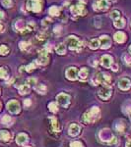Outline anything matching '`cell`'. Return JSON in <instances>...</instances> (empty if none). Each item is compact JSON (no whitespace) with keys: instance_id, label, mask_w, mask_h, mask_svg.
<instances>
[{"instance_id":"cell-1","label":"cell","mask_w":131,"mask_h":147,"mask_svg":"<svg viewBox=\"0 0 131 147\" xmlns=\"http://www.w3.org/2000/svg\"><path fill=\"white\" fill-rule=\"evenodd\" d=\"M100 109L98 107H93L89 112L85 113L82 117V121L84 123L88 124V123H92V122H95L100 118Z\"/></svg>"},{"instance_id":"cell-2","label":"cell","mask_w":131,"mask_h":147,"mask_svg":"<svg viewBox=\"0 0 131 147\" xmlns=\"http://www.w3.org/2000/svg\"><path fill=\"white\" fill-rule=\"evenodd\" d=\"M110 82H111V77H110L109 74H105V73L97 74L94 80H91V82H93L94 86H96L97 84H103V86H109Z\"/></svg>"},{"instance_id":"cell-3","label":"cell","mask_w":131,"mask_h":147,"mask_svg":"<svg viewBox=\"0 0 131 147\" xmlns=\"http://www.w3.org/2000/svg\"><path fill=\"white\" fill-rule=\"evenodd\" d=\"M66 43H67L68 47L70 48L71 50H76V51H78V52L82 49L83 44H84L83 41H81L78 37L73 36V35L69 36L67 39H66Z\"/></svg>"},{"instance_id":"cell-4","label":"cell","mask_w":131,"mask_h":147,"mask_svg":"<svg viewBox=\"0 0 131 147\" xmlns=\"http://www.w3.org/2000/svg\"><path fill=\"white\" fill-rule=\"evenodd\" d=\"M70 10L74 16H85L87 13L86 8H85V3H83L82 1H79L77 4L71 6Z\"/></svg>"},{"instance_id":"cell-5","label":"cell","mask_w":131,"mask_h":147,"mask_svg":"<svg viewBox=\"0 0 131 147\" xmlns=\"http://www.w3.org/2000/svg\"><path fill=\"white\" fill-rule=\"evenodd\" d=\"M41 5H43V0H28L27 1V9L34 13L41 12Z\"/></svg>"},{"instance_id":"cell-6","label":"cell","mask_w":131,"mask_h":147,"mask_svg":"<svg viewBox=\"0 0 131 147\" xmlns=\"http://www.w3.org/2000/svg\"><path fill=\"white\" fill-rule=\"evenodd\" d=\"M98 94L103 100H107L111 96V87L109 86H103L99 89Z\"/></svg>"},{"instance_id":"cell-7","label":"cell","mask_w":131,"mask_h":147,"mask_svg":"<svg viewBox=\"0 0 131 147\" xmlns=\"http://www.w3.org/2000/svg\"><path fill=\"white\" fill-rule=\"evenodd\" d=\"M110 3L109 0H98L94 3V9L96 11H105L109 8Z\"/></svg>"},{"instance_id":"cell-8","label":"cell","mask_w":131,"mask_h":147,"mask_svg":"<svg viewBox=\"0 0 131 147\" xmlns=\"http://www.w3.org/2000/svg\"><path fill=\"white\" fill-rule=\"evenodd\" d=\"M57 103H58L60 106L64 107V108H67L69 103H70V96L67 95L65 93H60L57 95Z\"/></svg>"},{"instance_id":"cell-9","label":"cell","mask_w":131,"mask_h":147,"mask_svg":"<svg viewBox=\"0 0 131 147\" xmlns=\"http://www.w3.org/2000/svg\"><path fill=\"white\" fill-rule=\"evenodd\" d=\"M48 52L47 50L45 49H41L40 51V57L38 58V60H36V63L38 64V65H41V66H45L47 65L48 63Z\"/></svg>"},{"instance_id":"cell-10","label":"cell","mask_w":131,"mask_h":147,"mask_svg":"<svg viewBox=\"0 0 131 147\" xmlns=\"http://www.w3.org/2000/svg\"><path fill=\"white\" fill-rule=\"evenodd\" d=\"M7 109L10 113L18 114L20 112V104L16 100H11L7 103Z\"/></svg>"},{"instance_id":"cell-11","label":"cell","mask_w":131,"mask_h":147,"mask_svg":"<svg viewBox=\"0 0 131 147\" xmlns=\"http://www.w3.org/2000/svg\"><path fill=\"white\" fill-rule=\"evenodd\" d=\"M99 41H100V46L102 49H107L111 45L110 38L107 35H102L100 37V39H99Z\"/></svg>"},{"instance_id":"cell-12","label":"cell","mask_w":131,"mask_h":147,"mask_svg":"<svg viewBox=\"0 0 131 147\" xmlns=\"http://www.w3.org/2000/svg\"><path fill=\"white\" fill-rule=\"evenodd\" d=\"M112 57L109 56V55H103V56L101 58V64H102L103 67L105 68H110L112 65Z\"/></svg>"},{"instance_id":"cell-13","label":"cell","mask_w":131,"mask_h":147,"mask_svg":"<svg viewBox=\"0 0 131 147\" xmlns=\"http://www.w3.org/2000/svg\"><path fill=\"white\" fill-rule=\"evenodd\" d=\"M118 86L121 90H128V89L131 87V82L130 80L126 79V78H123L118 82Z\"/></svg>"},{"instance_id":"cell-14","label":"cell","mask_w":131,"mask_h":147,"mask_svg":"<svg viewBox=\"0 0 131 147\" xmlns=\"http://www.w3.org/2000/svg\"><path fill=\"white\" fill-rule=\"evenodd\" d=\"M66 77L70 80H75L78 77V70L74 67L69 68L68 70L66 71Z\"/></svg>"},{"instance_id":"cell-15","label":"cell","mask_w":131,"mask_h":147,"mask_svg":"<svg viewBox=\"0 0 131 147\" xmlns=\"http://www.w3.org/2000/svg\"><path fill=\"white\" fill-rule=\"evenodd\" d=\"M80 126L77 125V124H72V125H70V127H69V134L71 135V136H76V135H78L80 134Z\"/></svg>"},{"instance_id":"cell-16","label":"cell","mask_w":131,"mask_h":147,"mask_svg":"<svg viewBox=\"0 0 131 147\" xmlns=\"http://www.w3.org/2000/svg\"><path fill=\"white\" fill-rule=\"evenodd\" d=\"M50 121H51V128L52 130L55 132H59L61 130V126L60 124L58 123V121L56 120V118H54V117H52V118H50Z\"/></svg>"},{"instance_id":"cell-17","label":"cell","mask_w":131,"mask_h":147,"mask_svg":"<svg viewBox=\"0 0 131 147\" xmlns=\"http://www.w3.org/2000/svg\"><path fill=\"white\" fill-rule=\"evenodd\" d=\"M28 141V135L25 134H19L16 137V142H17L19 145H23Z\"/></svg>"},{"instance_id":"cell-18","label":"cell","mask_w":131,"mask_h":147,"mask_svg":"<svg viewBox=\"0 0 131 147\" xmlns=\"http://www.w3.org/2000/svg\"><path fill=\"white\" fill-rule=\"evenodd\" d=\"M88 76H89V71L87 68H82L81 70L78 72V77H79L80 80H87Z\"/></svg>"},{"instance_id":"cell-19","label":"cell","mask_w":131,"mask_h":147,"mask_svg":"<svg viewBox=\"0 0 131 147\" xmlns=\"http://www.w3.org/2000/svg\"><path fill=\"white\" fill-rule=\"evenodd\" d=\"M125 34H124L122 31H118V33H116L114 34V40L116 41V42L118 43H122L125 41Z\"/></svg>"},{"instance_id":"cell-20","label":"cell","mask_w":131,"mask_h":147,"mask_svg":"<svg viewBox=\"0 0 131 147\" xmlns=\"http://www.w3.org/2000/svg\"><path fill=\"white\" fill-rule=\"evenodd\" d=\"M48 13H49V15L52 16V17H57V16H59V14H60V9L57 6H51L48 9Z\"/></svg>"},{"instance_id":"cell-21","label":"cell","mask_w":131,"mask_h":147,"mask_svg":"<svg viewBox=\"0 0 131 147\" xmlns=\"http://www.w3.org/2000/svg\"><path fill=\"white\" fill-rule=\"evenodd\" d=\"M19 47L23 52H27L31 49V43L28 41H22V42H20Z\"/></svg>"},{"instance_id":"cell-22","label":"cell","mask_w":131,"mask_h":147,"mask_svg":"<svg viewBox=\"0 0 131 147\" xmlns=\"http://www.w3.org/2000/svg\"><path fill=\"white\" fill-rule=\"evenodd\" d=\"M11 138V134L7 130H1L0 132V139L3 141H9Z\"/></svg>"},{"instance_id":"cell-23","label":"cell","mask_w":131,"mask_h":147,"mask_svg":"<svg viewBox=\"0 0 131 147\" xmlns=\"http://www.w3.org/2000/svg\"><path fill=\"white\" fill-rule=\"evenodd\" d=\"M113 26L117 27V29H122V27L125 26V20L123 19V18H119L118 20H115L113 23Z\"/></svg>"},{"instance_id":"cell-24","label":"cell","mask_w":131,"mask_h":147,"mask_svg":"<svg viewBox=\"0 0 131 147\" xmlns=\"http://www.w3.org/2000/svg\"><path fill=\"white\" fill-rule=\"evenodd\" d=\"M99 46H100V41H99V39H97V38H94V39H92L91 41H90L89 47L91 48V49H93V50L98 49Z\"/></svg>"},{"instance_id":"cell-25","label":"cell","mask_w":131,"mask_h":147,"mask_svg":"<svg viewBox=\"0 0 131 147\" xmlns=\"http://www.w3.org/2000/svg\"><path fill=\"white\" fill-rule=\"evenodd\" d=\"M55 50H56L57 54L59 55H64L66 52V46L63 44V43H60V44H58L56 46V48H55Z\"/></svg>"},{"instance_id":"cell-26","label":"cell","mask_w":131,"mask_h":147,"mask_svg":"<svg viewBox=\"0 0 131 147\" xmlns=\"http://www.w3.org/2000/svg\"><path fill=\"white\" fill-rule=\"evenodd\" d=\"M18 88H19V93L22 94V95H24V94H28L30 92V87L26 86V84H22V86H18Z\"/></svg>"},{"instance_id":"cell-27","label":"cell","mask_w":131,"mask_h":147,"mask_svg":"<svg viewBox=\"0 0 131 147\" xmlns=\"http://www.w3.org/2000/svg\"><path fill=\"white\" fill-rule=\"evenodd\" d=\"M36 40L38 41H45V39L47 38V33H45V31H40L38 34H36Z\"/></svg>"},{"instance_id":"cell-28","label":"cell","mask_w":131,"mask_h":147,"mask_svg":"<svg viewBox=\"0 0 131 147\" xmlns=\"http://www.w3.org/2000/svg\"><path fill=\"white\" fill-rule=\"evenodd\" d=\"M34 89H36L38 92H40L41 94H45V91H47V87H45V84H38V86L34 87Z\"/></svg>"},{"instance_id":"cell-29","label":"cell","mask_w":131,"mask_h":147,"mask_svg":"<svg viewBox=\"0 0 131 147\" xmlns=\"http://www.w3.org/2000/svg\"><path fill=\"white\" fill-rule=\"evenodd\" d=\"M24 27H25V24H24V22H23V21H17V22H16V24H15L16 31H21L23 29H24Z\"/></svg>"},{"instance_id":"cell-30","label":"cell","mask_w":131,"mask_h":147,"mask_svg":"<svg viewBox=\"0 0 131 147\" xmlns=\"http://www.w3.org/2000/svg\"><path fill=\"white\" fill-rule=\"evenodd\" d=\"M1 123L4 124V125H9V124L11 123V121H12V119H11L10 116H7V115H4L3 117L1 118Z\"/></svg>"},{"instance_id":"cell-31","label":"cell","mask_w":131,"mask_h":147,"mask_svg":"<svg viewBox=\"0 0 131 147\" xmlns=\"http://www.w3.org/2000/svg\"><path fill=\"white\" fill-rule=\"evenodd\" d=\"M9 53V48L6 46V45L2 44L1 46H0V55H3V56H5Z\"/></svg>"},{"instance_id":"cell-32","label":"cell","mask_w":131,"mask_h":147,"mask_svg":"<svg viewBox=\"0 0 131 147\" xmlns=\"http://www.w3.org/2000/svg\"><path fill=\"white\" fill-rule=\"evenodd\" d=\"M110 18H111L112 20H118L119 18H120V12L119 11H117V10H114V11H112L111 14H110Z\"/></svg>"},{"instance_id":"cell-33","label":"cell","mask_w":131,"mask_h":147,"mask_svg":"<svg viewBox=\"0 0 131 147\" xmlns=\"http://www.w3.org/2000/svg\"><path fill=\"white\" fill-rule=\"evenodd\" d=\"M8 78V72L5 68H0V79L6 80Z\"/></svg>"},{"instance_id":"cell-34","label":"cell","mask_w":131,"mask_h":147,"mask_svg":"<svg viewBox=\"0 0 131 147\" xmlns=\"http://www.w3.org/2000/svg\"><path fill=\"white\" fill-rule=\"evenodd\" d=\"M48 109H49V111L52 112V113H55V112H57V110H58L57 109L56 103H54V102H51L48 104Z\"/></svg>"},{"instance_id":"cell-35","label":"cell","mask_w":131,"mask_h":147,"mask_svg":"<svg viewBox=\"0 0 131 147\" xmlns=\"http://www.w3.org/2000/svg\"><path fill=\"white\" fill-rule=\"evenodd\" d=\"M34 84H36V80L34 79V78H30V79H28L26 80V86H33Z\"/></svg>"},{"instance_id":"cell-36","label":"cell","mask_w":131,"mask_h":147,"mask_svg":"<svg viewBox=\"0 0 131 147\" xmlns=\"http://www.w3.org/2000/svg\"><path fill=\"white\" fill-rule=\"evenodd\" d=\"M34 69H36V62H33V63H31L30 65L27 66L26 71H27V72H33Z\"/></svg>"},{"instance_id":"cell-37","label":"cell","mask_w":131,"mask_h":147,"mask_svg":"<svg viewBox=\"0 0 131 147\" xmlns=\"http://www.w3.org/2000/svg\"><path fill=\"white\" fill-rule=\"evenodd\" d=\"M2 4H3L4 7H6V8H10V7H12V0H2Z\"/></svg>"},{"instance_id":"cell-38","label":"cell","mask_w":131,"mask_h":147,"mask_svg":"<svg viewBox=\"0 0 131 147\" xmlns=\"http://www.w3.org/2000/svg\"><path fill=\"white\" fill-rule=\"evenodd\" d=\"M122 59L125 62V64H127V65H130L131 64V56L129 54H125L124 56H122Z\"/></svg>"},{"instance_id":"cell-39","label":"cell","mask_w":131,"mask_h":147,"mask_svg":"<svg viewBox=\"0 0 131 147\" xmlns=\"http://www.w3.org/2000/svg\"><path fill=\"white\" fill-rule=\"evenodd\" d=\"M114 128H115V130L119 132V134L124 132V126L123 125H116V126H114Z\"/></svg>"},{"instance_id":"cell-40","label":"cell","mask_w":131,"mask_h":147,"mask_svg":"<svg viewBox=\"0 0 131 147\" xmlns=\"http://www.w3.org/2000/svg\"><path fill=\"white\" fill-rule=\"evenodd\" d=\"M70 147H83V144L80 141H73L71 142Z\"/></svg>"},{"instance_id":"cell-41","label":"cell","mask_w":131,"mask_h":147,"mask_svg":"<svg viewBox=\"0 0 131 147\" xmlns=\"http://www.w3.org/2000/svg\"><path fill=\"white\" fill-rule=\"evenodd\" d=\"M50 23H51V20H50V19H45L43 21V23H41V24H43V27H47Z\"/></svg>"},{"instance_id":"cell-42","label":"cell","mask_w":131,"mask_h":147,"mask_svg":"<svg viewBox=\"0 0 131 147\" xmlns=\"http://www.w3.org/2000/svg\"><path fill=\"white\" fill-rule=\"evenodd\" d=\"M95 21H96V27H101V24H99V22L101 23V18H99V17H97V18H95Z\"/></svg>"},{"instance_id":"cell-43","label":"cell","mask_w":131,"mask_h":147,"mask_svg":"<svg viewBox=\"0 0 131 147\" xmlns=\"http://www.w3.org/2000/svg\"><path fill=\"white\" fill-rule=\"evenodd\" d=\"M24 104H25V106H26V107H29V106H31L32 102H31V100H30V99H26L24 101Z\"/></svg>"},{"instance_id":"cell-44","label":"cell","mask_w":131,"mask_h":147,"mask_svg":"<svg viewBox=\"0 0 131 147\" xmlns=\"http://www.w3.org/2000/svg\"><path fill=\"white\" fill-rule=\"evenodd\" d=\"M59 31H61V27L60 26H55V27H54V33H58Z\"/></svg>"},{"instance_id":"cell-45","label":"cell","mask_w":131,"mask_h":147,"mask_svg":"<svg viewBox=\"0 0 131 147\" xmlns=\"http://www.w3.org/2000/svg\"><path fill=\"white\" fill-rule=\"evenodd\" d=\"M111 70L113 71V72H116V71L118 70V66H117V65H111Z\"/></svg>"},{"instance_id":"cell-46","label":"cell","mask_w":131,"mask_h":147,"mask_svg":"<svg viewBox=\"0 0 131 147\" xmlns=\"http://www.w3.org/2000/svg\"><path fill=\"white\" fill-rule=\"evenodd\" d=\"M126 147H131V139H128L126 142Z\"/></svg>"},{"instance_id":"cell-47","label":"cell","mask_w":131,"mask_h":147,"mask_svg":"<svg viewBox=\"0 0 131 147\" xmlns=\"http://www.w3.org/2000/svg\"><path fill=\"white\" fill-rule=\"evenodd\" d=\"M4 31V26H3V24L0 23V31Z\"/></svg>"},{"instance_id":"cell-48","label":"cell","mask_w":131,"mask_h":147,"mask_svg":"<svg viewBox=\"0 0 131 147\" xmlns=\"http://www.w3.org/2000/svg\"><path fill=\"white\" fill-rule=\"evenodd\" d=\"M3 17H4V13L2 11H0V20L3 19Z\"/></svg>"},{"instance_id":"cell-49","label":"cell","mask_w":131,"mask_h":147,"mask_svg":"<svg viewBox=\"0 0 131 147\" xmlns=\"http://www.w3.org/2000/svg\"><path fill=\"white\" fill-rule=\"evenodd\" d=\"M129 51H130V53H131V45L129 46Z\"/></svg>"},{"instance_id":"cell-50","label":"cell","mask_w":131,"mask_h":147,"mask_svg":"<svg viewBox=\"0 0 131 147\" xmlns=\"http://www.w3.org/2000/svg\"><path fill=\"white\" fill-rule=\"evenodd\" d=\"M0 109H1V103H0Z\"/></svg>"},{"instance_id":"cell-51","label":"cell","mask_w":131,"mask_h":147,"mask_svg":"<svg viewBox=\"0 0 131 147\" xmlns=\"http://www.w3.org/2000/svg\"><path fill=\"white\" fill-rule=\"evenodd\" d=\"M26 147H31V146H26Z\"/></svg>"},{"instance_id":"cell-52","label":"cell","mask_w":131,"mask_h":147,"mask_svg":"<svg viewBox=\"0 0 131 147\" xmlns=\"http://www.w3.org/2000/svg\"><path fill=\"white\" fill-rule=\"evenodd\" d=\"M0 92H1V90H0ZM0 94H1V93H0Z\"/></svg>"},{"instance_id":"cell-53","label":"cell","mask_w":131,"mask_h":147,"mask_svg":"<svg viewBox=\"0 0 131 147\" xmlns=\"http://www.w3.org/2000/svg\"><path fill=\"white\" fill-rule=\"evenodd\" d=\"M130 114H131V111H130Z\"/></svg>"}]
</instances>
